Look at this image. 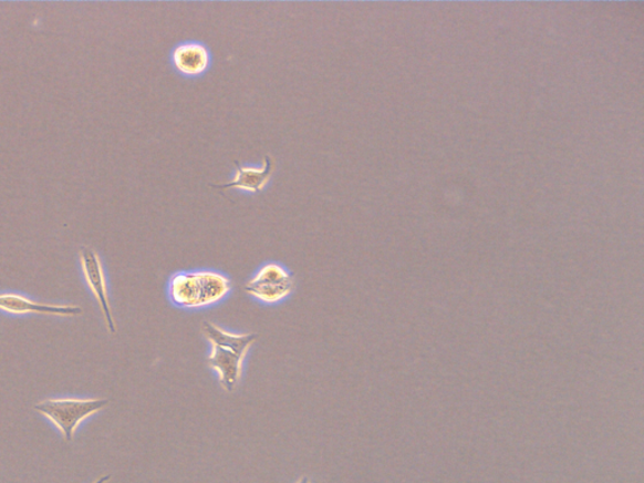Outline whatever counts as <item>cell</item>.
<instances>
[{
	"label": "cell",
	"instance_id": "cell-1",
	"mask_svg": "<svg viewBox=\"0 0 644 483\" xmlns=\"http://www.w3.org/2000/svg\"><path fill=\"white\" fill-rule=\"evenodd\" d=\"M201 332L210 343L207 366L216 371L218 382L226 392H235L243 376V362L248 351L259 336L229 332L210 321L201 325Z\"/></svg>",
	"mask_w": 644,
	"mask_h": 483
},
{
	"label": "cell",
	"instance_id": "cell-2",
	"mask_svg": "<svg viewBox=\"0 0 644 483\" xmlns=\"http://www.w3.org/2000/svg\"><path fill=\"white\" fill-rule=\"evenodd\" d=\"M233 290V282L215 269H193L170 277L168 296L174 306L184 310L209 308L222 302Z\"/></svg>",
	"mask_w": 644,
	"mask_h": 483
},
{
	"label": "cell",
	"instance_id": "cell-3",
	"mask_svg": "<svg viewBox=\"0 0 644 483\" xmlns=\"http://www.w3.org/2000/svg\"><path fill=\"white\" fill-rule=\"evenodd\" d=\"M110 404L108 399H48L34 405V411L48 417L49 420L62 432L67 442L73 440L77 427L86 418L104 410Z\"/></svg>",
	"mask_w": 644,
	"mask_h": 483
},
{
	"label": "cell",
	"instance_id": "cell-4",
	"mask_svg": "<svg viewBox=\"0 0 644 483\" xmlns=\"http://www.w3.org/2000/svg\"><path fill=\"white\" fill-rule=\"evenodd\" d=\"M297 289V280L287 267L279 263H267L259 268L245 290L247 295L267 305L287 300Z\"/></svg>",
	"mask_w": 644,
	"mask_h": 483
},
{
	"label": "cell",
	"instance_id": "cell-5",
	"mask_svg": "<svg viewBox=\"0 0 644 483\" xmlns=\"http://www.w3.org/2000/svg\"><path fill=\"white\" fill-rule=\"evenodd\" d=\"M80 261L82 274H84L89 289L96 297L100 309L104 314L108 331L116 333V323L112 311V305H110L108 300L103 261H101V258L95 250L89 247H82L80 249Z\"/></svg>",
	"mask_w": 644,
	"mask_h": 483
},
{
	"label": "cell",
	"instance_id": "cell-6",
	"mask_svg": "<svg viewBox=\"0 0 644 483\" xmlns=\"http://www.w3.org/2000/svg\"><path fill=\"white\" fill-rule=\"evenodd\" d=\"M236 171L233 178L222 185H211L215 189H236L245 193L259 194L270 184L274 172L272 157H263L261 165H241L235 162Z\"/></svg>",
	"mask_w": 644,
	"mask_h": 483
},
{
	"label": "cell",
	"instance_id": "cell-7",
	"mask_svg": "<svg viewBox=\"0 0 644 483\" xmlns=\"http://www.w3.org/2000/svg\"><path fill=\"white\" fill-rule=\"evenodd\" d=\"M210 52L206 44L197 41L183 42L173 50L172 62L183 76L199 78L210 66Z\"/></svg>",
	"mask_w": 644,
	"mask_h": 483
},
{
	"label": "cell",
	"instance_id": "cell-8",
	"mask_svg": "<svg viewBox=\"0 0 644 483\" xmlns=\"http://www.w3.org/2000/svg\"><path fill=\"white\" fill-rule=\"evenodd\" d=\"M0 310L15 315L77 316L82 314V309L77 306L45 305L18 294H0Z\"/></svg>",
	"mask_w": 644,
	"mask_h": 483
},
{
	"label": "cell",
	"instance_id": "cell-9",
	"mask_svg": "<svg viewBox=\"0 0 644 483\" xmlns=\"http://www.w3.org/2000/svg\"><path fill=\"white\" fill-rule=\"evenodd\" d=\"M110 480H112V476L107 475V476H104V477L98 479L94 483H107Z\"/></svg>",
	"mask_w": 644,
	"mask_h": 483
},
{
	"label": "cell",
	"instance_id": "cell-10",
	"mask_svg": "<svg viewBox=\"0 0 644 483\" xmlns=\"http://www.w3.org/2000/svg\"><path fill=\"white\" fill-rule=\"evenodd\" d=\"M297 483H312L308 476H302Z\"/></svg>",
	"mask_w": 644,
	"mask_h": 483
}]
</instances>
